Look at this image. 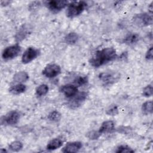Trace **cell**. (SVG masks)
<instances>
[{
	"instance_id": "6da1fadb",
	"label": "cell",
	"mask_w": 153,
	"mask_h": 153,
	"mask_svg": "<svg viewBox=\"0 0 153 153\" xmlns=\"http://www.w3.org/2000/svg\"><path fill=\"white\" fill-rule=\"evenodd\" d=\"M116 50L112 47H108L98 50L89 60L90 65L94 68L114 60L117 57Z\"/></svg>"
},
{
	"instance_id": "7a4b0ae2",
	"label": "cell",
	"mask_w": 153,
	"mask_h": 153,
	"mask_svg": "<svg viewBox=\"0 0 153 153\" xmlns=\"http://www.w3.org/2000/svg\"><path fill=\"white\" fill-rule=\"evenodd\" d=\"M84 1H74L69 3L66 10V15L69 18H74L81 14L87 7Z\"/></svg>"
},
{
	"instance_id": "3957f363",
	"label": "cell",
	"mask_w": 153,
	"mask_h": 153,
	"mask_svg": "<svg viewBox=\"0 0 153 153\" xmlns=\"http://www.w3.org/2000/svg\"><path fill=\"white\" fill-rule=\"evenodd\" d=\"M20 118V114L17 111H11L6 115L1 117V123L2 125H15Z\"/></svg>"
},
{
	"instance_id": "277c9868",
	"label": "cell",
	"mask_w": 153,
	"mask_h": 153,
	"mask_svg": "<svg viewBox=\"0 0 153 153\" xmlns=\"http://www.w3.org/2000/svg\"><path fill=\"white\" fill-rule=\"evenodd\" d=\"M133 22L137 26L145 27L152 23V17L148 13H140L136 14L133 17Z\"/></svg>"
},
{
	"instance_id": "5b68a950",
	"label": "cell",
	"mask_w": 153,
	"mask_h": 153,
	"mask_svg": "<svg viewBox=\"0 0 153 153\" xmlns=\"http://www.w3.org/2000/svg\"><path fill=\"white\" fill-rule=\"evenodd\" d=\"M21 51V47L18 45H13L7 47L2 52V57L4 60H10L17 57Z\"/></svg>"
},
{
	"instance_id": "8992f818",
	"label": "cell",
	"mask_w": 153,
	"mask_h": 153,
	"mask_svg": "<svg viewBox=\"0 0 153 153\" xmlns=\"http://www.w3.org/2000/svg\"><path fill=\"white\" fill-rule=\"evenodd\" d=\"M39 54V50L38 49L32 47H28L22 55V61L24 64L28 63L36 58Z\"/></svg>"
},
{
	"instance_id": "52a82bcc",
	"label": "cell",
	"mask_w": 153,
	"mask_h": 153,
	"mask_svg": "<svg viewBox=\"0 0 153 153\" xmlns=\"http://www.w3.org/2000/svg\"><path fill=\"white\" fill-rule=\"evenodd\" d=\"M61 72V68L59 65L54 63L47 65L42 71V75L47 78H54Z\"/></svg>"
},
{
	"instance_id": "ba28073f",
	"label": "cell",
	"mask_w": 153,
	"mask_h": 153,
	"mask_svg": "<svg viewBox=\"0 0 153 153\" xmlns=\"http://www.w3.org/2000/svg\"><path fill=\"white\" fill-rule=\"evenodd\" d=\"M69 4L68 1H57V0H52L47 1L46 5L47 7L54 13H57L61 10L68 6Z\"/></svg>"
},
{
	"instance_id": "9c48e42d",
	"label": "cell",
	"mask_w": 153,
	"mask_h": 153,
	"mask_svg": "<svg viewBox=\"0 0 153 153\" xmlns=\"http://www.w3.org/2000/svg\"><path fill=\"white\" fill-rule=\"evenodd\" d=\"M87 97V93L82 91L78 94H76L75 96L72 99L69 103V106L72 109H76L80 106L82 103L85 101Z\"/></svg>"
},
{
	"instance_id": "30bf717a",
	"label": "cell",
	"mask_w": 153,
	"mask_h": 153,
	"mask_svg": "<svg viewBox=\"0 0 153 153\" xmlns=\"http://www.w3.org/2000/svg\"><path fill=\"white\" fill-rule=\"evenodd\" d=\"M60 91L64 94L66 97H71L77 94L78 88L75 85L66 84L60 88Z\"/></svg>"
},
{
	"instance_id": "8fae6325",
	"label": "cell",
	"mask_w": 153,
	"mask_h": 153,
	"mask_svg": "<svg viewBox=\"0 0 153 153\" xmlns=\"http://www.w3.org/2000/svg\"><path fill=\"white\" fill-rule=\"evenodd\" d=\"M99 79L103 82L104 83L108 84L114 82L115 81L117 80L119 78L118 75H117L115 73L109 72H105L101 73L99 76Z\"/></svg>"
},
{
	"instance_id": "7c38bea8",
	"label": "cell",
	"mask_w": 153,
	"mask_h": 153,
	"mask_svg": "<svg viewBox=\"0 0 153 153\" xmlns=\"http://www.w3.org/2000/svg\"><path fill=\"white\" fill-rule=\"evenodd\" d=\"M82 143L81 142L75 141V142H71L66 143L65 147L63 149V152H69V153H74L78 152L82 148Z\"/></svg>"
},
{
	"instance_id": "4fadbf2b",
	"label": "cell",
	"mask_w": 153,
	"mask_h": 153,
	"mask_svg": "<svg viewBox=\"0 0 153 153\" xmlns=\"http://www.w3.org/2000/svg\"><path fill=\"white\" fill-rule=\"evenodd\" d=\"M115 129V123L113 121L109 120L104 121L100 127L99 128V131L102 134L103 133H110L114 131Z\"/></svg>"
},
{
	"instance_id": "5bb4252c",
	"label": "cell",
	"mask_w": 153,
	"mask_h": 153,
	"mask_svg": "<svg viewBox=\"0 0 153 153\" xmlns=\"http://www.w3.org/2000/svg\"><path fill=\"white\" fill-rule=\"evenodd\" d=\"M30 32L29 27L26 25H23L19 30L16 35V39L17 41H20L25 39Z\"/></svg>"
},
{
	"instance_id": "9a60e30c",
	"label": "cell",
	"mask_w": 153,
	"mask_h": 153,
	"mask_svg": "<svg viewBox=\"0 0 153 153\" xmlns=\"http://www.w3.org/2000/svg\"><path fill=\"white\" fill-rule=\"evenodd\" d=\"M63 140L60 138H54L50 140L47 145L48 150H55L63 145Z\"/></svg>"
},
{
	"instance_id": "2e32d148",
	"label": "cell",
	"mask_w": 153,
	"mask_h": 153,
	"mask_svg": "<svg viewBox=\"0 0 153 153\" xmlns=\"http://www.w3.org/2000/svg\"><path fill=\"white\" fill-rule=\"evenodd\" d=\"M29 79L28 74L24 71H20L15 74L13 76V80L17 82H26Z\"/></svg>"
},
{
	"instance_id": "e0dca14e",
	"label": "cell",
	"mask_w": 153,
	"mask_h": 153,
	"mask_svg": "<svg viewBox=\"0 0 153 153\" xmlns=\"http://www.w3.org/2000/svg\"><path fill=\"white\" fill-rule=\"evenodd\" d=\"M26 87L22 84H18L11 87L9 88V91L13 94H19L25 91Z\"/></svg>"
},
{
	"instance_id": "ac0fdd59",
	"label": "cell",
	"mask_w": 153,
	"mask_h": 153,
	"mask_svg": "<svg viewBox=\"0 0 153 153\" xmlns=\"http://www.w3.org/2000/svg\"><path fill=\"white\" fill-rule=\"evenodd\" d=\"M78 39V35L75 32H70L68 33L65 37V40L66 43L68 44H75Z\"/></svg>"
},
{
	"instance_id": "d6986e66",
	"label": "cell",
	"mask_w": 153,
	"mask_h": 153,
	"mask_svg": "<svg viewBox=\"0 0 153 153\" xmlns=\"http://www.w3.org/2000/svg\"><path fill=\"white\" fill-rule=\"evenodd\" d=\"M139 39V36L135 33H131L127 35L124 39V42L127 44H133L136 42Z\"/></svg>"
},
{
	"instance_id": "ffe728a7",
	"label": "cell",
	"mask_w": 153,
	"mask_h": 153,
	"mask_svg": "<svg viewBox=\"0 0 153 153\" xmlns=\"http://www.w3.org/2000/svg\"><path fill=\"white\" fill-rule=\"evenodd\" d=\"M142 111L145 114H152V102L151 100L145 102L142 104Z\"/></svg>"
},
{
	"instance_id": "44dd1931",
	"label": "cell",
	"mask_w": 153,
	"mask_h": 153,
	"mask_svg": "<svg viewBox=\"0 0 153 153\" xmlns=\"http://www.w3.org/2000/svg\"><path fill=\"white\" fill-rule=\"evenodd\" d=\"M48 87L46 84H41L36 88V94L39 96L45 95L48 91Z\"/></svg>"
},
{
	"instance_id": "7402d4cb",
	"label": "cell",
	"mask_w": 153,
	"mask_h": 153,
	"mask_svg": "<svg viewBox=\"0 0 153 153\" xmlns=\"http://www.w3.org/2000/svg\"><path fill=\"white\" fill-rule=\"evenodd\" d=\"M61 118V114L57 111H53L48 115V119L53 122H57Z\"/></svg>"
},
{
	"instance_id": "603a6c76",
	"label": "cell",
	"mask_w": 153,
	"mask_h": 153,
	"mask_svg": "<svg viewBox=\"0 0 153 153\" xmlns=\"http://www.w3.org/2000/svg\"><path fill=\"white\" fill-rule=\"evenodd\" d=\"M23 148V144L20 141H14L11 142L9 145V149L12 151L17 152L22 149Z\"/></svg>"
},
{
	"instance_id": "cb8c5ba5",
	"label": "cell",
	"mask_w": 153,
	"mask_h": 153,
	"mask_svg": "<svg viewBox=\"0 0 153 153\" xmlns=\"http://www.w3.org/2000/svg\"><path fill=\"white\" fill-rule=\"evenodd\" d=\"M87 81H88V78L86 76H78L74 81L75 84L79 86L84 85L87 82Z\"/></svg>"
},
{
	"instance_id": "d4e9b609",
	"label": "cell",
	"mask_w": 153,
	"mask_h": 153,
	"mask_svg": "<svg viewBox=\"0 0 153 153\" xmlns=\"http://www.w3.org/2000/svg\"><path fill=\"white\" fill-rule=\"evenodd\" d=\"M153 93V89H152V84H149L146 85L143 90L142 91V94L143 96L148 97H150L152 95Z\"/></svg>"
},
{
	"instance_id": "484cf974",
	"label": "cell",
	"mask_w": 153,
	"mask_h": 153,
	"mask_svg": "<svg viewBox=\"0 0 153 153\" xmlns=\"http://www.w3.org/2000/svg\"><path fill=\"white\" fill-rule=\"evenodd\" d=\"M106 114L108 115H116L118 114V107L115 105H112L109 106V108L106 109Z\"/></svg>"
},
{
	"instance_id": "4316f807",
	"label": "cell",
	"mask_w": 153,
	"mask_h": 153,
	"mask_svg": "<svg viewBox=\"0 0 153 153\" xmlns=\"http://www.w3.org/2000/svg\"><path fill=\"white\" fill-rule=\"evenodd\" d=\"M101 134L99 133V130L98 131H95V130H92L87 133V137L91 140H95L97 139L100 136Z\"/></svg>"
},
{
	"instance_id": "83f0119b",
	"label": "cell",
	"mask_w": 153,
	"mask_h": 153,
	"mask_svg": "<svg viewBox=\"0 0 153 153\" xmlns=\"http://www.w3.org/2000/svg\"><path fill=\"white\" fill-rule=\"evenodd\" d=\"M134 150H133L131 148L127 145H121L118 147L116 152L118 153H124V152H133Z\"/></svg>"
},
{
	"instance_id": "f1b7e54d",
	"label": "cell",
	"mask_w": 153,
	"mask_h": 153,
	"mask_svg": "<svg viewBox=\"0 0 153 153\" xmlns=\"http://www.w3.org/2000/svg\"><path fill=\"white\" fill-rule=\"evenodd\" d=\"M145 58L148 60H151L153 58V49L152 47H151L147 51L146 55H145Z\"/></svg>"
},
{
	"instance_id": "f546056e",
	"label": "cell",
	"mask_w": 153,
	"mask_h": 153,
	"mask_svg": "<svg viewBox=\"0 0 153 153\" xmlns=\"http://www.w3.org/2000/svg\"><path fill=\"white\" fill-rule=\"evenodd\" d=\"M152 4H153V2H151V4L149 5V12L152 14V9H153V7H152Z\"/></svg>"
}]
</instances>
